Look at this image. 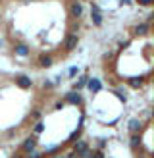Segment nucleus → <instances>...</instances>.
I'll list each match as a JSON object with an SVG mask.
<instances>
[{"label": "nucleus", "instance_id": "obj_1", "mask_svg": "<svg viewBox=\"0 0 154 158\" xmlns=\"http://www.w3.org/2000/svg\"><path fill=\"white\" fill-rule=\"evenodd\" d=\"M18 83H19V87H23V89H27V87H31V79H29V77H25V75H21V77H18Z\"/></svg>", "mask_w": 154, "mask_h": 158}, {"label": "nucleus", "instance_id": "obj_2", "mask_svg": "<svg viewBox=\"0 0 154 158\" xmlns=\"http://www.w3.org/2000/svg\"><path fill=\"white\" fill-rule=\"evenodd\" d=\"M81 12H83L81 4H77V2H75V4L71 6V16H73V18H79V16H81Z\"/></svg>", "mask_w": 154, "mask_h": 158}, {"label": "nucleus", "instance_id": "obj_3", "mask_svg": "<svg viewBox=\"0 0 154 158\" xmlns=\"http://www.w3.org/2000/svg\"><path fill=\"white\" fill-rule=\"evenodd\" d=\"M89 89H91L93 93H98V91H100V83L97 81V79H93V81H89Z\"/></svg>", "mask_w": 154, "mask_h": 158}, {"label": "nucleus", "instance_id": "obj_4", "mask_svg": "<svg viewBox=\"0 0 154 158\" xmlns=\"http://www.w3.org/2000/svg\"><path fill=\"white\" fill-rule=\"evenodd\" d=\"M93 10H94V14H93V19H94V23H97V25H100V23H102V18H100V14L97 12V6H94Z\"/></svg>", "mask_w": 154, "mask_h": 158}, {"label": "nucleus", "instance_id": "obj_5", "mask_svg": "<svg viewBox=\"0 0 154 158\" xmlns=\"http://www.w3.org/2000/svg\"><path fill=\"white\" fill-rule=\"evenodd\" d=\"M16 54H18V56H27L29 50H27V46H18V48H16Z\"/></svg>", "mask_w": 154, "mask_h": 158}, {"label": "nucleus", "instance_id": "obj_6", "mask_svg": "<svg viewBox=\"0 0 154 158\" xmlns=\"http://www.w3.org/2000/svg\"><path fill=\"white\" fill-rule=\"evenodd\" d=\"M75 150H77V152H81V154H87V145H85V143H77Z\"/></svg>", "mask_w": 154, "mask_h": 158}, {"label": "nucleus", "instance_id": "obj_7", "mask_svg": "<svg viewBox=\"0 0 154 158\" xmlns=\"http://www.w3.org/2000/svg\"><path fill=\"white\" fill-rule=\"evenodd\" d=\"M23 148H25V150H31V148H35V141H33V139H27V143L23 145Z\"/></svg>", "mask_w": 154, "mask_h": 158}, {"label": "nucleus", "instance_id": "obj_8", "mask_svg": "<svg viewBox=\"0 0 154 158\" xmlns=\"http://www.w3.org/2000/svg\"><path fill=\"white\" fill-rule=\"evenodd\" d=\"M139 127H141V124H139L137 120H133V121H131V124H129V129H131V131H137Z\"/></svg>", "mask_w": 154, "mask_h": 158}, {"label": "nucleus", "instance_id": "obj_9", "mask_svg": "<svg viewBox=\"0 0 154 158\" xmlns=\"http://www.w3.org/2000/svg\"><path fill=\"white\" fill-rule=\"evenodd\" d=\"M146 29H148L146 25H139L137 29H135V33H137V35H144V33H146Z\"/></svg>", "mask_w": 154, "mask_h": 158}, {"label": "nucleus", "instance_id": "obj_10", "mask_svg": "<svg viewBox=\"0 0 154 158\" xmlns=\"http://www.w3.org/2000/svg\"><path fill=\"white\" fill-rule=\"evenodd\" d=\"M75 45H77V37H69L68 39V48H73Z\"/></svg>", "mask_w": 154, "mask_h": 158}, {"label": "nucleus", "instance_id": "obj_11", "mask_svg": "<svg viewBox=\"0 0 154 158\" xmlns=\"http://www.w3.org/2000/svg\"><path fill=\"white\" fill-rule=\"evenodd\" d=\"M69 100H71V102H79V97H75V93H71V95H69Z\"/></svg>", "mask_w": 154, "mask_h": 158}, {"label": "nucleus", "instance_id": "obj_12", "mask_svg": "<svg viewBox=\"0 0 154 158\" xmlns=\"http://www.w3.org/2000/svg\"><path fill=\"white\" fill-rule=\"evenodd\" d=\"M41 64H42V66H50V58H42Z\"/></svg>", "mask_w": 154, "mask_h": 158}, {"label": "nucleus", "instance_id": "obj_13", "mask_svg": "<svg viewBox=\"0 0 154 158\" xmlns=\"http://www.w3.org/2000/svg\"><path fill=\"white\" fill-rule=\"evenodd\" d=\"M35 131H37V133H41V131H42V124H37V127H35Z\"/></svg>", "mask_w": 154, "mask_h": 158}, {"label": "nucleus", "instance_id": "obj_14", "mask_svg": "<svg viewBox=\"0 0 154 158\" xmlns=\"http://www.w3.org/2000/svg\"><path fill=\"white\" fill-rule=\"evenodd\" d=\"M94 158H102V156H100V154H94Z\"/></svg>", "mask_w": 154, "mask_h": 158}, {"label": "nucleus", "instance_id": "obj_15", "mask_svg": "<svg viewBox=\"0 0 154 158\" xmlns=\"http://www.w3.org/2000/svg\"><path fill=\"white\" fill-rule=\"evenodd\" d=\"M121 2H125V4H129V0H121Z\"/></svg>", "mask_w": 154, "mask_h": 158}]
</instances>
